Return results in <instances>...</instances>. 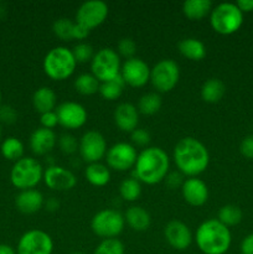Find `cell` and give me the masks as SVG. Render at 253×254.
Here are the masks:
<instances>
[{"instance_id":"cell-28","label":"cell","mask_w":253,"mask_h":254,"mask_svg":"<svg viewBox=\"0 0 253 254\" xmlns=\"http://www.w3.org/2000/svg\"><path fill=\"white\" fill-rule=\"evenodd\" d=\"M124 87H126V82L119 74L118 77L111 79V81L102 82L101 86H99V94L106 101H116L122 96Z\"/></svg>"},{"instance_id":"cell-27","label":"cell","mask_w":253,"mask_h":254,"mask_svg":"<svg viewBox=\"0 0 253 254\" xmlns=\"http://www.w3.org/2000/svg\"><path fill=\"white\" fill-rule=\"evenodd\" d=\"M179 51L191 61H201L206 56V47L202 41L193 37H188L179 42Z\"/></svg>"},{"instance_id":"cell-50","label":"cell","mask_w":253,"mask_h":254,"mask_svg":"<svg viewBox=\"0 0 253 254\" xmlns=\"http://www.w3.org/2000/svg\"><path fill=\"white\" fill-rule=\"evenodd\" d=\"M0 138H1V127H0Z\"/></svg>"},{"instance_id":"cell-17","label":"cell","mask_w":253,"mask_h":254,"mask_svg":"<svg viewBox=\"0 0 253 254\" xmlns=\"http://www.w3.org/2000/svg\"><path fill=\"white\" fill-rule=\"evenodd\" d=\"M164 237L170 247L176 251H185L192 243V233L188 225L179 220H173L164 228Z\"/></svg>"},{"instance_id":"cell-36","label":"cell","mask_w":253,"mask_h":254,"mask_svg":"<svg viewBox=\"0 0 253 254\" xmlns=\"http://www.w3.org/2000/svg\"><path fill=\"white\" fill-rule=\"evenodd\" d=\"M72 54H73L77 64H86V62L92 61L96 52L93 51V47L89 44H87V42H79V44H77L72 49Z\"/></svg>"},{"instance_id":"cell-25","label":"cell","mask_w":253,"mask_h":254,"mask_svg":"<svg viewBox=\"0 0 253 254\" xmlns=\"http://www.w3.org/2000/svg\"><path fill=\"white\" fill-rule=\"evenodd\" d=\"M226 93V86L221 79L210 78L203 82L201 87V98L206 103H218Z\"/></svg>"},{"instance_id":"cell-6","label":"cell","mask_w":253,"mask_h":254,"mask_svg":"<svg viewBox=\"0 0 253 254\" xmlns=\"http://www.w3.org/2000/svg\"><path fill=\"white\" fill-rule=\"evenodd\" d=\"M44 178L42 165L34 158H22L14 164L10 173V180L21 191L31 190L39 185Z\"/></svg>"},{"instance_id":"cell-19","label":"cell","mask_w":253,"mask_h":254,"mask_svg":"<svg viewBox=\"0 0 253 254\" xmlns=\"http://www.w3.org/2000/svg\"><path fill=\"white\" fill-rule=\"evenodd\" d=\"M113 118L119 130L124 133H131L138 128L139 111L134 104L124 102V103L118 104L114 109Z\"/></svg>"},{"instance_id":"cell-8","label":"cell","mask_w":253,"mask_h":254,"mask_svg":"<svg viewBox=\"0 0 253 254\" xmlns=\"http://www.w3.org/2000/svg\"><path fill=\"white\" fill-rule=\"evenodd\" d=\"M126 226V220L121 212L111 208H106L92 217L91 228L93 233L103 240L117 238Z\"/></svg>"},{"instance_id":"cell-9","label":"cell","mask_w":253,"mask_h":254,"mask_svg":"<svg viewBox=\"0 0 253 254\" xmlns=\"http://www.w3.org/2000/svg\"><path fill=\"white\" fill-rule=\"evenodd\" d=\"M180 79V68L174 60H160L150 68V82L159 93L173 91Z\"/></svg>"},{"instance_id":"cell-34","label":"cell","mask_w":253,"mask_h":254,"mask_svg":"<svg viewBox=\"0 0 253 254\" xmlns=\"http://www.w3.org/2000/svg\"><path fill=\"white\" fill-rule=\"evenodd\" d=\"M73 27L74 22L67 17H60L52 25V31L62 41H71L73 40Z\"/></svg>"},{"instance_id":"cell-10","label":"cell","mask_w":253,"mask_h":254,"mask_svg":"<svg viewBox=\"0 0 253 254\" xmlns=\"http://www.w3.org/2000/svg\"><path fill=\"white\" fill-rule=\"evenodd\" d=\"M54 241L42 230H30L20 237L16 254H52Z\"/></svg>"},{"instance_id":"cell-32","label":"cell","mask_w":253,"mask_h":254,"mask_svg":"<svg viewBox=\"0 0 253 254\" xmlns=\"http://www.w3.org/2000/svg\"><path fill=\"white\" fill-rule=\"evenodd\" d=\"M1 154L5 159L16 163L17 160L22 159V155H24V144L17 138L9 136L2 141Z\"/></svg>"},{"instance_id":"cell-46","label":"cell","mask_w":253,"mask_h":254,"mask_svg":"<svg viewBox=\"0 0 253 254\" xmlns=\"http://www.w3.org/2000/svg\"><path fill=\"white\" fill-rule=\"evenodd\" d=\"M236 5L243 14L253 11V0H240V1L236 2Z\"/></svg>"},{"instance_id":"cell-22","label":"cell","mask_w":253,"mask_h":254,"mask_svg":"<svg viewBox=\"0 0 253 254\" xmlns=\"http://www.w3.org/2000/svg\"><path fill=\"white\" fill-rule=\"evenodd\" d=\"M126 223L136 232H143L150 227L151 217L148 211L141 206H131L124 213Z\"/></svg>"},{"instance_id":"cell-35","label":"cell","mask_w":253,"mask_h":254,"mask_svg":"<svg viewBox=\"0 0 253 254\" xmlns=\"http://www.w3.org/2000/svg\"><path fill=\"white\" fill-rule=\"evenodd\" d=\"M93 254H126V247L118 238H108L102 240L94 248Z\"/></svg>"},{"instance_id":"cell-15","label":"cell","mask_w":253,"mask_h":254,"mask_svg":"<svg viewBox=\"0 0 253 254\" xmlns=\"http://www.w3.org/2000/svg\"><path fill=\"white\" fill-rule=\"evenodd\" d=\"M59 124L64 129H79L86 124L88 114L86 108L77 102H63L56 111Z\"/></svg>"},{"instance_id":"cell-44","label":"cell","mask_w":253,"mask_h":254,"mask_svg":"<svg viewBox=\"0 0 253 254\" xmlns=\"http://www.w3.org/2000/svg\"><path fill=\"white\" fill-rule=\"evenodd\" d=\"M241 254H253V233L246 236L241 242Z\"/></svg>"},{"instance_id":"cell-45","label":"cell","mask_w":253,"mask_h":254,"mask_svg":"<svg viewBox=\"0 0 253 254\" xmlns=\"http://www.w3.org/2000/svg\"><path fill=\"white\" fill-rule=\"evenodd\" d=\"M89 35V30L86 29L84 26H82V25L77 24L76 21H74V27H73V34H72V36H73V40H84L87 39Z\"/></svg>"},{"instance_id":"cell-16","label":"cell","mask_w":253,"mask_h":254,"mask_svg":"<svg viewBox=\"0 0 253 254\" xmlns=\"http://www.w3.org/2000/svg\"><path fill=\"white\" fill-rule=\"evenodd\" d=\"M45 185L52 191H69L77 185V179L72 171L60 165H50L44 170Z\"/></svg>"},{"instance_id":"cell-14","label":"cell","mask_w":253,"mask_h":254,"mask_svg":"<svg viewBox=\"0 0 253 254\" xmlns=\"http://www.w3.org/2000/svg\"><path fill=\"white\" fill-rule=\"evenodd\" d=\"M121 76L126 84L133 88L144 87L150 81V67L138 57L126 60L121 68Z\"/></svg>"},{"instance_id":"cell-5","label":"cell","mask_w":253,"mask_h":254,"mask_svg":"<svg viewBox=\"0 0 253 254\" xmlns=\"http://www.w3.org/2000/svg\"><path fill=\"white\" fill-rule=\"evenodd\" d=\"M243 24V12L233 2H221L216 5L210 14V25L213 31L220 35H232Z\"/></svg>"},{"instance_id":"cell-7","label":"cell","mask_w":253,"mask_h":254,"mask_svg":"<svg viewBox=\"0 0 253 254\" xmlns=\"http://www.w3.org/2000/svg\"><path fill=\"white\" fill-rule=\"evenodd\" d=\"M121 56L116 50L103 47L94 54L91 61L92 74L99 82H107L121 74Z\"/></svg>"},{"instance_id":"cell-51","label":"cell","mask_w":253,"mask_h":254,"mask_svg":"<svg viewBox=\"0 0 253 254\" xmlns=\"http://www.w3.org/2000/svg\"><path fill=\"white\" fill-rule=\"evenodd\" d=\"M0 104H1V93H0Z\"/></svg>"},{"instance_id":"cell-42","label":"cell","mask_w":253,"mask_h":254,"mask_svg":"<svg viewBox=\"0 0 253 254\" xmlns=\"http://www.w3.org/2000/svg\"><path fill=\"white\" fill-rule=\"evenodd\" d=\"M16 118H17V114L12 107H9V106L0 107V121H2L4 123L11 124L16 121Z\"/></svg>"},{"instance_id":"cell-4","label":"cell","mask_w":253,"mask_h":254,"mask_svg":"<svg viewBox=\"0 0 253 254\" xmlns=\"http://www.w3.org/2000/svg\"><path fill=\"white\" fill-rule=\"evenodd\" d=\"M77 62L72 50L56 46L45 55L42 68L46 76L54 81H64L74 73Z\"/></svg>"},{"instance_id":"cell-13","label":"cell","mask_w":253,"mask_h":254,"mask_svg":"<svg viewBox=\"0 0 253 254\" xmlns=\"http://www.w3.org/2000/svg\"><path fill=\"white\" fill-rule=\"evenodd\" d=\"M109 7L102 0H88L81 4L76 12V22L91 31L106 21Z\"/></svg>"},{"instance_id":"cell-41","label":"cell","mask_w":253,"mask_h":254,"mask_svg":"<svg viewBox=\"0 0 253 254\" xmlns=\"http://www.w3.org/2000/svg\"><path fill=\"white\" fill-rule=\"evenodd\" d=\"M240 151L246 159H253V134L243 138L240 144Z\"/></svg>"},{"instance_id":"cell-23","label":"cell","mask_w":253,"mask_h":254,"mask_svg":"<svg viewBox=\"0 0 253 254\" xmlns=\"http://www.w3.org/2000/svg\"><path fill=\"white\" fill-rule=\"evenodd\" d=\"M57 104V96L50 87H40L32 96V106L40 114L54 112Z\"/></svg>"},{"instance_id":"cell-38","label":"cell","mask_w":253,"mask_h":254,"mask_svg":"<svg viewBox=\"0 0 253 254\" xmlns=\"http://www.w3.org/2000/svg\"><path fill=\"white\" fill-rule=\"evenodd\" d=\"M117 52H118L119 56L124 57L126 60L133 59V57H135L134 55L136 52L135 41L133 39H130V37H124V39H122L118 42V50H117Z\"/></svg>"},{"instance_id":"cell-40","label":"cell","mask_w":253,"mask_h":254,"mask_svg":"<svg viewBox=\"0 0 253 254\" xmlns=\"http://www.w3.org/2000/svg\"><path fill=\"white\" fill-rule=\"evenodd\" d=\"M40 123H41L42 128L46 129H54L55 127L59 124V118H57L56 112H49V113H44L40 116Z\"/></svg>"},{"instance_id":"cell-39","label":"cell","mask_w":253,"mask_h":254,"mask_svg":"<svg viewBox=\"0 0 253 254\" xmlns=\"http://www.w3.org/2000/svg\"><path fill=\"white\" fill-rule=\"evenodd\" d=\"M131 143L134 146H146L150 143V134L143 128H136L130 133Z\"/></svg>"},{"instance_id":"cell-49","label":"cell","mask_w":253,"mask_h":254,"mask_svg":"<svg viewBox=\"0 0 253 254\" xmlns=\"http://www.w3.org/2000/svg\"><path fill=\"white\" fill-rule=\"evenodd\" d=\"M71 254H86V253H83V252H72Z\"/></svg>"},{"instance_id":"cell-43","label":"cell","mask_w":253,"mask_h":254,"mask_svg":"<svg viewBox=\"0 0 253 254\" xmlns=\"http://www.w3.org/2000/svg\"><path fill=\"white\" fill-rule=\"evenodd\" d=\"M184 175L181 173H169L165 178V183L168 185L169 189H176L183 186L184 181Z\"/></svg>"},{"instance_id":"cell-26","label":"cell","mask_w":253,"mask_h":254,"mask_svg":"<svg viewBox=\"0 0 253 254\" xmlns=\"http://www.w3.org/2000/svg\"><path fill=\"white\" fill-rule=\"evenodd\" d=\"M84 176L91 185L97 186V188L106 186L111 181L109 168L102 163L88 164L86 170H84Z\"/></svg>"},{"instance_id":"cell-11","label":"cell","mask_w":253,"mask_h":254,"mask_svg":"<svg viewBox=\"0 0 253 254\" xmlns=\"http://www.w3.org/2000/svg\"><path fill=\"white\" fill-rule=\"evenodd\" d=\"M107 150V141L99 131L88 130L79 139V155L86 163H99L102 159L106 158Z\"/></svg>"},{"instance_id":"cell-37","label":"cell","mask_w":253,"mask_h":254,"mask_svg":"<svg viewBox=\"0 0 253 254\" xmlns=\"http://www.w3.org/2000/svg\"><path fill=\"white\" fill-rule=\"evenodd\" d=\"M79 141L77 140V138L72 134L64 133L62 134L59 138V146L60 150L62 151L66 155H72V154L76 153L78 150Z\"/></svg>"},{"instance_id":"cell-18","label":"cell","mask_w":253,"mask_h":254,"mask_svg":"<svg viewBox=\"0 0 253 254\" xmlns=\"http://www.w3.org/2000/svg\"><path fill=\"white\" fill-rule=\"evenodd\" d=\"M181 195L184 200L193 207H200L205 205L208 200V188L198 178H189L184 181L181 186Z\"/></svg>"},{"instance_id":"cell-31","label":"cell","mask_w":253,"mask_h":254,"mask_svg":"<svg viewBox=\"0 0 253 254\" xmlns=\"http://www.w3.org/2000/svg\"><path fill=\"white\" fill-rule=\"evenodd\" d=\"M119 195L126 202H134L141 195V184L135 178L124 179L119 185Z\"/></svg>"},{"instance_id":"cell-29","label":"cell","mask_w":253,"mask_h":254,"mask_svg":"<svg viewBox=\"0 0 253 254\" xmlns=\"http://www.w3.org/2000/svg\"><path fill=\"white\" fill-rule=\"evenodd\" d=\"M74 89L82 96H92L99 92L101 82L92 73H82L74 79Z\"/></svg>"},{"instance_id":"cell-1","label":"cell","mask_w":253,"mask_h":254,"mask_svg":"<svg viewBox=\"0 0 253 254\" xmlns=\"http://www.w3.org/2000/svg\"><path fill=\"white\" fill-rule=\"evenodd\" d=\"M173 159L179 173L189 178H196L202 174L210 164L207 148L192 136H185L176 143Z\"/></svg>"},{"instance_id":"cell-30","label":"cell","mask_w":253,"mask_h":254,"mask_svg":"<svg viewBox=\"0 0 253 254\" xmlns=\"http://www.w3.org/2000/svg\"><path fill=\"white\" fill-rule=\"evenodd\" d=\"M161 104L163 102H161L160 94L156 92H151V93H146L140 97L138 102V111L144 116H153L160 111Z\"/></svg>"},{"instance_id":"cell-2","label":"cell","mask_w":253,"mask_h":254,"mask_svg":"<svg viewBox=\"0 0 253 254\" xmlns=\"http://www.w3.org/2000/svg\"><path fill=\"white\" fill-rule=\"evenodd\" d=\"M170 169V159L159 146H148L138 154L134 165V178L146 185H155L165 180Z\"/></svg>"},{"instance_id":"cell-48","label":"cell","mask_w":253,"mask_h":254,"mask_svg":"<svg viewBox=\"0 0 253 254\" xmlns=\"http://www.w3.org/2000/svg\"><path fill=\"white\" fill-rule=\"evenodd\" d=\"M0 254H16V251L9 245H0Z\"/></svg>"},{"instance_id":"cell-12","label":"cell","mask_w":253,"mask_h":254,"mask_svg":"<svg viewBox=\"0 0 253 254\" xmlns=\"http://www.w3.org/2000/svg\"><path fill=\"white\" fill-rule=\"evenodd\" d=\"M138 153L133 144L121 141L107 150L106 161L108 168L113 169L116 171H126L129 169L134 168L135 165Z\"/></svg>"},{"instance_id":"cell-20","label":"cell","mask_w":253,"mask_h":254,"mask_svg":"<svg viewBox=\"0 0 253 254\" xmlns=\"http://www.w3.org/2000/svg\"><path fill=\"white\" fill-rule=\"evenodd\" d=\"M57 138L54 130L46 128H37L30 136V148L36 155H46L56 146Z\"/></svg>"},{"instance_id":"cell-21","label":"cell","mask_w":253,"mask_h":254,"mask_svg":"<svg viewBox=\"0 0 253 254\" xmlns=\"http://www.w3.org/2000/svg\"><path fill=\"white\" fill-rule=\"evenodd\" d=\"M44 203V196L40 191L35 190V189L21 191L15 198L16 208L25 215H32V213L39 212Z\"/></svg>"},{"instance_id":"cell-24","label":"cell","mask_w":253,"mask_h":254,"mask_svg":"<svg viewBox=\"0 0 253 254\" xmlns=\"http://www.w3.org/2000/svg\"><path fill=\"white\" fill-rule=\"evenodd\" d=\"M213 5L211 0H186L183 4V12L189 20L198 21L211 14Z\"/></svg>"},{"instance_id":"cell-33","label":"cell","mask_w":253,"mask_h":254,"mask_svg":"<svg viewBox=\"0 0 253 254\" xmlns=\"http://www.w3.org/2000/svg\"><path fill=\"white\" fill-rule=\"evenodd\" d=\"M243 213L238 206L236 205H225L220 208L217 215V220L226 227H232L238 225L242 221Z\"/></svg>"},{"instance_id":"cell-3","label":"cell","mask_w":253,"mask_h":254,"mask_svg":"<svg viewBox=\"0 0 253 254\" xmlns=\"http://www.w3.org/2000/svg\"><path fill=\"white\" fill-rule=\"evenodd\" d=\"M195 242L203 254H225L232 243L230 228L217 218H210L201 223L195 233Z\"/></svg>"},{"instance_id":"cell-47","label":"cell","mask_w":253,"mask_h":254,"mask_svg":"<svg viewBox=\"0 0 253 254\" xmlns=\"http://www.w3.org/2000/svg\"><path fill=\"white\" fill-rule=\"evenodd\" d=\"M59 207H60V203L55 197H51L46 202V208L49 211H56V210H59Z\"/></svg>"}]
</instances>
